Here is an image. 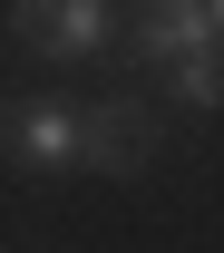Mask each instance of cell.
<instances>
[{"label":"cell","mask_w":224,"mask_h":253,"mask_svg":"<svg viewBox=\"0 0 224 253\" xmlns=\"http://www.w3.org/2000/svg\"><path fill=\"white\" fill-rule=\"evenodd\" d=\"M127 49L156 59V68H176V59H195V49H224V39H215V20H205V0H146Z\"/></svg>","instance_id":"4"},{"label":"cell","mask_w":224,"mask_h":253,"mask_svg":"<svg viewBox=\"0 0 224 253\" xmlns=\"http://www.w3.org/2000/svg\"><path fill=\"white\" fill-rule=\"evenodd\" d=\"M10 30H20V49H39V59H107V0H20L10 10Z\"/></svg>","instance_id":"1"},{"label":"cell","mask_w":224,"mask_h":253,"mask_svg":"<svg viewBox=\"0 0 224 253\" xmlns=\"http://www.w3.org/2000/svg\"><path fill=\"white\" fill-rule=\"evenodd\" d=\"M0 146H20L30 166H78V107H59V97H0Z\"/></svg>","instance_id":"3"},{"label":"cell","mask_w":224,"mask_h":253,"mask_svg":"<svg viewBox=\"0 0 224 253\" xmlns=\"http://www.w3.org/2000/svg\"><path fill=\"white\" fill-rule=\"evenodd\" d=\"M205 20H215V39H224V0H205Z\"/></svg>","instance_id":"6"},{"label":"cell","mask_w":224,"mask_h":253,"mask_svg":"<svg viewBox=\"0 0 224 253\" xmlns=\"http://www.w3.org/2000/svg\"><path fill=\"white\" fill-rule=\"evenodd\" d=\"M146 156H156V117H146L136 97H107V107L78 117V166H97V175H136Z\"/></svg>","instance_id":"2"},{"label":"cell","mask_w":224,"mask_h":253,"mask_svg":"<svg viewBox=\"0 0 224 253\" xmlns=\"http://www.w3.org/2000/svg\"><path fill=\"white\" fill-rule=\"evenodd\" d=\"M176 97H185V107H224V49L176 59Z\"/></svg>","instance_id":"5"}]
</instances>
